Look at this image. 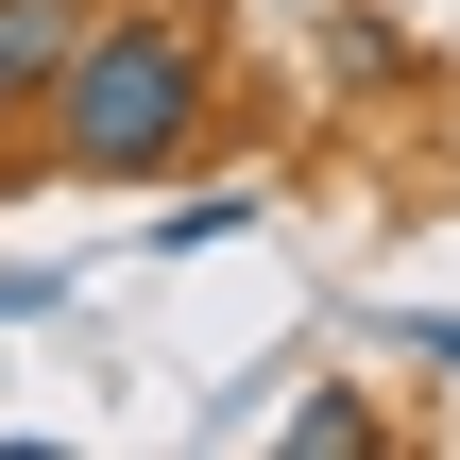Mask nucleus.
<instances>
[{"mask_svg": "<svg viewBox=\"0 0 460 460\" xmlns=\"http://www.w3.org/2000/svg\"><path fill=\"white\" fill-rule=\"evenodd\" d=\"M239 222H256V188H205V205H171V222H154V256H222Z\"/></svg>", "mask_w": 460, "mask_h": 460, "instance_id": "20e7f679", "label": "nucleus"}, {"mask_svg": "<svg viewBox=\"0 0 460 460\" xmlns=\"http://www.w3.org/2000/svg\"><path fill=\"white\" fill-rule=\"evenodd\" d=\"M34 307H51V273H0V324H34Z\"/></svg>", "mask_w": 460, "mask_h": 460, "instance_id": "423d86ee", "label": "nucleus"}, {"mask_svg": "<svg viewBox=\"0 0 460 460\" xmlns=\"http://www.w3.org/2000/svg\"><path fill=\"white\" fill-rule=\"evenodd\" d=\"M410 358H427V376H460V307H410Z\"/></svg>", "mask_w": 460, "mask_h": 460, "instance_id": "39448f33", "label": "nucleus"}, {"mask_svg": "<svg viewBox=\"0 0 460 460\" xmlns=\"http://www.w3.org/2000/svg\"><path fill=\"white\" fill-rule=\"evenodd\" d=\"M188 137H205V34H188V17H102V34H68V68H51V171L119 188V171H171Z\"/></svg>", "mask_w": 460, "mask_h": 460, "instance_id": "f257e3e1", "label": "nucleus"}, {"mask_svg": "<svg viewBox=\"0 0 460 460\" xmlns=\"http://www.w3.org/2000/svg\"><path fill=\"white\" fill-rule=\"evenodd\" d=\"M68 34H85L68 0H0V85H51V68H68Z\"/></svg>", "mask_w": 460, "mask_h": 460, "instance_id": "7ed1b4c3", "label": "nucleus"}, {"mask_svg": "<svg viewBox=\"0 0 460 460\" xmlns=\"http://www.w3.org/2000/svg\"><path fill=\"white\" fill-rule=\"evenodd\" d=\"M273 444H290V460H376V410H358V393H290Z\"/></svg>", "mask_w": 460, "mask_h": 460, "instance_id": "f03ea898", "label": "nucleus"}]
</instances>
